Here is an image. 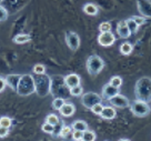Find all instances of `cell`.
<instances>
[{
  "instance_id": "6da1fadb",
  "label": "cell",
  "mask_w": 151,
  "mask_h": 141,
  "mask_svg": "<svg viewBox=\"0 0 151 141\" xmlns=\"http://www.w3.org/2000/svg\"><path fill=\"white\" fill-rule=\"evenodd\" d=\"M134 96L138 100L151 102V78L142 77L138 80L134 87Z\"/></svg>"
},
{
  "instance_id": "7a4b0ae2",
  "label": "cell",
  "mask_w": 151,
  "mask_h": 141,
  "mask_svg": "<svg viewBox=\"0 0 151 141\" xmlns=\"http://www.w3.org/2000/svg\"><path fill=\"white\" fill-rule=\"evenodd\" d=\"M33 92H36L35 78L31 75L21 76L17 88V94L20 96H29Z\"/></svg>"
},
{
  "instance_id": "3957f363",
  "label": "cell",
  "mask_w": 151,
  "mask_h": 141,
  "mask_svg": "<svg viewBox=\"0 0 151 141\" xmlns=\"http://www.w3.org/2000/svg\"><path fill=\"white\" fill-rule=\"evenodd\" d=\"M87 71L90 76H97L99 75L100 72L102 71L104 67V62L102 60V58L99 57L98 55H91V56L87 59Z\"/></svg>"
},
{
  "instance_id": "277c9868",
  "label": "cell",
  "mask_w": 151,
  "mask_h": 141,
  "mask_svg": "<svg viewBox=\"0 0 151 141\" xmlns=\"http://www.w3.org/2000/svg\"><path fill=\"white\" fill-rule=\"evenodd\" d=\"M38 78H35V83H36V92L40 97H45L50 92L51 88V78L49 76L37 75Z\"/></svg>"
},
{
  "instance_id": "5b68a950",
  "label": "cell",
  "mask_w": 151,
  "mask_h": 141,
  "mask_svg": "<svg viewBox=\"0 0 151 141\" xmlns=\"http://www.w3.org/2000/svg\"><path fill=\"white\" fill-rule=\"evenodd\" d=\"M130 110L138 118H145L147 116H149L151 112V108L149 104L142 101V100H138V99L130 102Z\"/></svg>"
},
{
  "instance_id": "8992f818",
  "label": "cell",
  "mask_w": 151,
  "mask_h": 141,
  "mask_svg": "<svg viewBox=\"0 0 151 141\" xmlns=\"http://www.w3.org/2000/svg\"><path fill=\"white\" fill-rule=\"evenodd\" d=\"M102 102V97L96 92H86L81 96V104L87 109H91L96 104Z\"/></svg>"
},
{
  "instance_id": "52a82bcc",
  "label": "cell",
  "mask_w": 151,
  "mask_h": 141,
  "mask_svg": "<svg viewBox=\"0 0 151 141\" xmlns=\"http://www.w3.org/2000/svg\"><path fill=\"white\" fill-rule=\"evenodd\" d=\"M108 102L111 104L112 107H117V108H120V109L129 108V107H130V100H129L126 96L120 94H117L116 96L109 98Z\"/></svg>"
},
{
  "instance_id": "ba28073f",
  "label": "cell",
  "mask_w": 151,
  "mask_h": 141,
  "mask_svg": "<svg viewBox=\"0 0 151 141\" xmlns=\"http://www.w3.org/2000/svg\"><path fill=\"white\" fill-rule=\"evenodd\" d=\"M98 43L102 47H110L113 43L116 42V36L113 35L111 31H107V32H100L98 36Z\"/></svg>"
},
{
  "instance_id": "9c48e42d",
  "label": "cell",
  "mask_w": 151,
  "mask_h": 141,
  "mask_svg": "<svg viewBox=\"0 0 151 141\" xmlns=\"http://www.w3.org/2000/svg\"><path fill=\"white\" fill-rule=\"evenodd\" d=\"M66 42L70 50L76 51V50H78V48L80 46V38L76 32L69 31L66 35Z\"/></svg>"
},
{
  "instance_id": "30bf717a",
  "label": "cell",
  "mask_w": 151,
  "mask_h": 141,
  "mask_svg": "<svg viewBox=\"0 0 151 141\" xmlns=\"http://www.w3.org/2000/svg\"><path fill=\"white\" fill-rule=\"evenodd\" d=\"M117 33L119 35V37L122 38V39H127L132 35L126 20H122V21L118 22V24H117Z\"/></svg>"
},
{
  "instance_id": "8fae6325",
  "label": "cell",
  "mask_w": 151,
  "mask_h": 141,
  "mask_svg": "<svg viewBox=\"0 0 151 141\" xmlns=\"http://www.w3.org/2000/svg\"><path fill=\"white\" fill-rule=\"evenodd\" d=\"M63 81L66 86L70 89V88H73L76 86H79L81 83V79L80 77L76 73H69L63 77Z\"/></svg>"
},
{
  "instance_id": "7c38bea8",
  "label": "cell",
  "mask_w": 151,
  "mask_h": 141,
  "mask_svg": "<svg viewBox=\"0 0 151 141\" xmlns=\"http://www.w3.org/2000/svg\"><path fill=\"white\" fill-rule=\"evenodd\" d=\"M117 94H119V89L117 88V87H113V86L109 82V83L104 86L101 97H102V99H107V100H108L109 98H111V97H113V96H116Z\"/></svg>"
},
{
  "instance_id": "4fadbf2b",
  "label": "cell",
  "mask_w": 151,
  "mask_h": 141,
  "mask_svg": "<svg viewBox=\"0 0 151 141\" xmlns=\"http://www.w3.org/2000/svg\"><path fill=\"white\" fill-rule=\"evenodd\" d=\"M58 111H59V113L61 114L62 117L69 118V117H72L75 114L76 107L72 104H65Z\"/></svg>"
},
{
  "instance_id": "5bb4252c",
  "label": "cell",
  "mask_w": 151,
  "mask_h": 141,
  "mask_svg": "<svg viewBox=\"0 0 151 141\" xmlns=\"http://www.w3.org/2000/svg\"><path fill=\"white\" fill-rule=\"evenodd\" d=\"M116 116H117L116 109L113 107H106V106L104 107L102 111L100 113V117L102 119H106V120H112L116 118Z\"/></svg>"
},
{
  "instance_id": "9a60e30c",
  "label": "cell",
  "mask_w": 151,
  "mask_h": 141,
  "mask_svg": "<svg viewBox=\"0 0 151 141\" xmlns=\"http://www.w3.org/2000/svg\"><path fill=\"white\" fill-rule=\"evenodd\" d=\"M20 77H21L20 75H8L5 78L6 82H7V86H9L10 88L12 90H14V91H17Z\"/></svg>"
},
{
  "instance_id": "2e32d148",
  "label": "cell",
  "mask_w": 151,
  "mask_h": 141,
  "mask_svg": "<svg viewBox=\"0 0 151 141\" xmlns=\"http://www.w3.org/2000/svg\"><path fill=\"white\" fill-rule=\"evenodd\" d=\"M31 40V36L28 33H19L14 38V42L17 45H24Z\"/></svg>"
},
{
  "instance_id": "e0dca14e",
  "label": "cell",
  "mask_w": 151,
  "mask_h": 141,
  "mask_svg": "<svg viewBox=\"0 0 151 141\" xmlns=\"http://www.w3.org/2000/svg\"><path fill=\"white\" fill-rule=\"evenodd\" d=\"M98 11H99L98 7L93 4H91V2H88L83 6V12L87 14L88 16H96L98 14Z\"/></svg>"
},
{
  "instance_id": "ac0fdd59",
  "label": "cell",
  "mask_w": 151,
  "mask_h": 141,
  "mask_svg": "<svg viewBox=\"0 0 151 141\" xmlns=\"http://www.w3.org/2000/svg\"><path fill=\"white\" fill-rule=\"evenodd\" d=\"M72 130H79V131H86L88 129V124L83 120H76L71 124Z\"/></svg>"
},
{
  "instance_id": "d6986e66",
  "label": "cell",
  "mask_w": 151,
  "mask_h": 141,
  "mask_svg": "<svg viewBox=\"0 0 151 141\" xmlns=\"http://www.w3.org/2000/svg\"><path fill=\"white\" fill-rule=\"evenodd\" d=\"M132 50H133V47L130 42H123L120 46V52L123 56H129L132 52Z\"/></svg>"
},
{
  "instance_id": "ffe728a7",
  "label": "cell",
  "mask_w": 151,
  "mask_h": 141,
  "mask_svg": "<svg viewBox=\"0 0 151 141\" xmlns=\"http://www.w3.org/2000/svg\"><path fill=\"white\" fill-rule=\"evenodd\" d=\"M65 104H66L65 99L61 98V97H56V98L53 99V101H52V108L55 109V110H59Z\"/></svg>"
},
{
  "instance_id": "44dd1931",
  "label": "cell",
  "mask_w": 151,
  "mask_h": 141,
  "mask_svg": "<svg viewBox=\"0 0 151 141\" xmlns=\"http://www.w3.org/2000/svg\"><path fill=\"white\" fill-rule=\"evenodd\" d=\"M69 94H70V96H72V97H81L82 94H83V89H82V87H81L80 85L76 86L73 88H70V89H69Z\"/></svg>"
},
{
  "instance_id": "7402d4cb",
  "label": "cell",
  "mask_w": 151,
  "mask_h": 141,
  "mask_svg": "<svg viewBox=\"0 0 151 141\" xmlns=\"http://www.w3.org/2000/svg\"><path fill=\"white\" fill-rule=\"evenodd\" d=\"M82 140L83 141L96 140V133H94V131H91V130H89V129H87L86 131H83V135H82Z\"/></svg>"
},
{
  "instance_id": "603a6c76",
  "label": "cell",
  "mask_w": 151,
  "mask_h": 141,
  "mask_svg": "<svg viewBox=\"0 0 151 141\" xmlns=\"http://www.w3.org/2000/svg\"><path fill=\"white\" fill-rule=\"evenodd\" d=\"M70 133H72V128L69 127V126L62 124L61 129H60V132H59V136L61 137V138H67Z\"/></svg>"
},
{
  "instance_id": "cb8c5ba5",
  "label": "cell",
  "mask_w": 151,
  "mask_h": 141,
  "mask_svg": "<svg viewBox=\"0 0 151 141\" xmlns=\"http://www.w3.org/2000/svg\"><path fill=\"white\" fill-rule=\"evenodd\" d=\"M41 130H42L45 133L52 135V133H53V130H55V126H53V124H50V123L47 122V121H45V123L41 126Z\"/></svg>"
},
{
  "instance_id": "d4e9b609",
  "label": "cell",
  "mask_w": 151,
  "mask_h": 141,
  "mask_svg": "<svg viewBox=\"0 0 151 141\" xmlns=\"http://www.w3.org/2000/svg\"><path fill=\"white\" fill-rule=\"evenodd\" d=\"M46 121L49 122L50 124H53V126H56V124H58V123L60 122V120H59L58 116H56L55 113H50V114H48L47 118H46Z\"/></svg>"
},
{
  "instance_id": "484cf974",
  "label": "cell",
  "mask_w": 151,
  "mask_h": 141,
  "mask_svg": "<svg viewBox=\"0 0 151 141\" xmlns=\"http://www.w3.org/2000/svg\"><path fill=\"white\" fill-rule=\"evenodd\" d=\"M32 71L35 75H43V73H46V67L43 66V65L37 63V65L33 66Z\"/></svg>"
},
{
  "instance_id": "4316f807",
  "label": "cell",
  "mask_w": 151,
  "mask_h": 141,
  "mask_svg": "<svg viewBox=\"0 0 151 141\" xmlns=\"http://www.w3.org/2000/svg\"><path fill=\"white\" fill-rule=\"evenodd\" d=\"M0 126L1 127L10 128L12 126V119L9 117H1L0 118Z\"/></svg>"
},
{
  "instance_id": "83f0119b",
  "label": "cell",
  "mask_w": 151,
  "mask_h": 141,
  "mask_svg": "<svg viewBox=\"0 0 151 141\" xmlns=\"http://www.w3.org/2000/svg\"><path fill=\"white\" fill-rule=\"evenodd\" d=\"M127 21V24L128 27H129V29H130V31H131V33H136L138 31V28H139V26H138L134 21H133V19L130 18L128 19V20H126Z\"/></svg>"
},
{
  "instance_id": "f1b7e54d",
  "label": "cell",
  "mask_w": 151,
  "mask_h": 141,
  "mask_svg": "<svg viewBox=\"0 0 151 141\" xmlns=\"http://www.w3.org/2000/svg\"><path fill=\"white\" fill-rule=\"evenodd\" d=\"M110 83H111L113 87L120 88L121 85H122V79H121V77H119V76H114V77H112V78L110 79Z\"/></svg>"
},
{
  "instance_id": "f546056e",
  "label": "cell",
  "mask_w": 151,
  "mask_h": 141,
  "mask_svg": "<svg viewBox=\"0 0 151 141\" xmlns=\"http://www.w3.org/2000/svg\"><path fill=\"white\" fill-rule=\"evenodd\" d=\"M99 31L100 32H107V31H111V24L110 22H102L99 24Z\"/></svg>"
},
{
  "instance_id": "4dcf8cb0",
  "label": "cell",
  "mask_w": 151,
  "mask_h": 141,
  "mask_svg": "<svg viewBox=\"0 0 151 141\" xmlns=\"http://www.w3.org/2000/svg\"><path fill=\"white\" fill-rule=\"evenodd\" d=\"M104 104H101V102H99V104H96L92 107V108L90 109L92 112L94 113V114H98V116H100V113H101V111H102V109H104Z\"/></svg>"
},
{
  "instance_id": "1f68e13d",
  "label": "cell",
  "mask_w": 151,
  "mask_h": 141,
  "mask_svg": "<svg viewBox=\"0 0 151 141\" xmlns=\"http://www.w3.org/2000/svg\"><path fill=\"white\" fill-rule=\"evenodd\" d=\"M131 18L133 19V21H134L139 27L146 22V18H145V17H142V16H132Z\"/></svg>"
},
{
  "instance_id": "d6a6232c",
  "label": "cell",
  "mask_w": 151,
  "mask_h": 141,
  "mask_svg": "<svg viewBox=\"0 0 151 141\" xmlns=\"http://www.w3.org/2000/svg\"><path fill=\"white\" fill-rule=\"evenodd\" d=\"M7 18H8V11L2 6H0V21H5Z\"/></svg>"
},
{
  "instance_id": "836d02e7",
  "label": "cell",
  "mask_w": 151,
  "mask_h": 141,
  "mask_svg": "<svg viewBox=\"0 0 151 141\" xmlns=\"http://www.w3.org/2000/svg\"><path fill=\"white\" fill-rule=\"evenodd\" d=\"M82 135H83V131L73 130V132H72V138L75 140H82Z\"/></svg>"
},
{
  "instance_id": "e575fe53",
  "label": "cell",
  "mask_w": 151,
  "mask_h": 141,
  "mask_svg": "<svg viewBox=\"0 0 151 141\" xmlns=\"http://www.w3.org/2000/svg\"><path fill=\"white\" fill-rule=\"evenodd\" d=\"M8 133H9V128L0 126V138H5V137L8 136Z\"/></svg>"
},
{
  "instance_id": "d590c367",
  "label": "cell",
  "mask_w": 151,
  "mask_h": 141,
  "mask_svg": "<svg viewBox=\"0 0 151 141\" xmlns=\"http://www.w3.org/2000/svg\"><path fill=\"white\" fill-rule=\"evenodd\" d=\"M6 87H7L6 79H5V78H1V77H0V92H1V91H4Z\"/></svg>"
},
{
  "instance_id": "8d00e7d4",
  "label": "cell",
  "mask_w": 151,
  "mask_h": 141,
  "mask_svg": "<svg viewBox=\"0 0 151 141\" xmlns=\"http://www.w3.org/2000/svg\"><path fill=\"white\" fill-rule=\"evenodd\" d=\"M1 1H2V0H0V2H1Z\"/></svg>"
}]
</instances>
